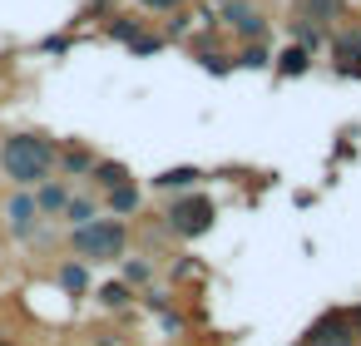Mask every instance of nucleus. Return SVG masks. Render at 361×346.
<instances>
[{
  "label": "nucleus",
  "mask_w": 361,
  "mask_h": 346,
  "mask_svg": "<svg viewBox=\"0 0 361 346\" xmlns=\"http://www.w3.org/2000/svg\"><path fill=\"white\" fill-rule=\"evenodd\" d=\"M60 163V144L50 134H6L0 139V173L11 178V188H35L40 178H50Z\"/></svg>",
  "instance_id": "obj_1"
},
{
  "label": "nucleus",
  "mask_w": 361,
  "mask_h": 346,
  "mask_svg": "<svg viewBox=\"0 0 361 346\" xmlns=\"http://www.w3.org/2000/svg\"><path fill=\"white\" fill-rule=\"evenodd\" d=\"M124 242H129V233L119 218H90V223L70 228V247L85 262H114V257H124Z\"/></svg>",
  "instance_id": "obj_2"
},
{
  "label": "nucleus",
  "mask_w": 361,
  "mask_h": 346,
  "mask_svg": "<svg viewBox=\"0 0 361 346\" xmlns=\"http://www.w3.org/2000/svg\"><path fill=\"white\" fill-rule=\"evenodd\" d=\"M40 223H45V213L35 203V188H16L6 203H0V228H6L16 242H30L40 233Z\"/></svg>",
  "instance_id": "obj_3"
},
{
  "label": "nucleus",
  "mask_w": 361,
  "mask_h": 346,
  "mask_svg": "<svg viewBox=\"0 0 361 346\" xmlns=\"http://www.w3.org/2000/svg\"><path fill=\"white\" fill-rule=\"evenodd\" d=\"M169 228L178 233V237H198V233H208L213 228V203L198 193V198H178L173 208H169Z\"/></svg>",
  "instance_id": "obj_4"
},
{
  "label": "nucleus",
  "mask_w": 361,
  "mask_h": 346,
  "mask_svg": "<svg viewBox=\"0 0 361 346\" xmlns=\"http://www.w3.org/2000/svg\"><path fill=\"white\" fill-rule=\"evenodd\" d=\"M35 203H40V213H45V218H60V213H65V203H70V188H65V183H55V178H40V183H35Z\"/></svg>",
  "instance_id": "obj_5"
},
{
  "label": "nucleus",
  "mask_w": 361,
  "mask_h": 346,
  "mask_svg": "<svg viewBox=\"0 0 361 346\" xmlns=\"http://www.w3.org/2000/svg\"><path fill=\"white\" fill-rule=\"evenodd\" d=\"M55 282H60V287H65L70 297H85V292H90V272H85V257H80V262H60Z\"/></svg>",
  "instance_id": "obj_6"
},
{
  "label": "nucleus",
  "mask_w": 361,
  "mask_h": 346,
  "mask_svg": "<svg viewBox=\"0 0 361 346\" xmlns=\"http://www.w3.org/2000/svg\"><path fill=\"white\" fill-rule=\"evenodd\" d=\"M336 60H341L346 75H361V30H351V35L336 40Z\"/></svg>",
  "instance_id": "obj_7"
},
{
  "label": "nucleus",
  "mask_w": 361,
  "mask_h": 346,
  "mask_svg": "<svg viewBox=\"0 0 361 346\" xmlns=\"http://www.w3.org/2000/svg\"><path fill=\"white\" fill-rule=\"evenodd\" d=\"M60 168H65V173H90V168H94V154H90L85 144H65V149H60Z\"/></svg>",
  "instance_id": "obj_8"
},
{
  "label": "nucleus",
  "mask_w": 361,
  "mask_h": 346,
  "mask_svg": "<svg viewBox=\"0 0 361 346\" xmlns=\"http://www.w3.org/2000/svg\"><path fill=\"white\" fill-rule=\"evenodd\" d=\"M90 178H94L99 188H114V183H124V178H129V168H124V163H114V159H94Z\"/></svg>",
  "instance_id": "obj_9"
},
{
  "label": "nucleus",
  "mask_w": 361,
  "mask_h": 346,
  "mask_svg": "<svg viewBox=\"0 0 361 346\" xmlns=\"http://www.w3.org/2000/svg\"><path fill=\"white\" fill-rule=\"evenodd\" d=\"M104 193H109V208H114V213H134V208H139V188H134L129 178L114 183V188H104Z\"/></svg>",
  "instance_id": "obj_10"
},
{
  "label": "nucleus",
  "mask_w": 361,
  "mask_h": 346,
  "mask_svg": "<svg viewBox=\"0 0 361 346\" xmlns=\"http://www.w3.org/2000/svg\"><path fill=\"white\" fill-rule=\"evenodd\" d=\"M312 346H351V341H346V321H336V316L322 321V326L312 331Z\"/></svg>",
  "instance_id": "obj_11"
},
{
  "label": "nucleus",
  "mask_w": 361,
  "mask_h": 346,
  "mask_svg": "<svg viewBox=\"0 0 361 346\" xmlns=\"http://www.w3.org/2000/svg\"><path fill=\"white\" fill-rule=\"evenodd\" d=\"M60 218H70V228H75V223H90V218H94V198H75V193H70V203H65Z\"/></svg>",
  "instance_id": "obj_12"
},
{
  "label": "nucleus",
  "mask_w": 361,
  "mask_h": 346,
  "mask_svg": "<svg viewBox=\"0 0 361 346\" xmlns=\"http://www.w3.org/2000/svg\"><path fill=\"white\" fill-rule=\"evenodd\" d=\"M193 178H198V168H169V173H159L154 183H159V188H188Z\"/></svg>",
  "instance_id": "obj_13"
},
{
  "label": "nucleus",
  "mask_w": 361,
  "mask_h": 346,
  "mask_svg": "<svg viewBox=\"0 0 361 346\" xmlns=\"http://www.w3.org/2000/svg\"><path fill=\"white\" fill-rule=\"evenodd\" d=\"M233 25H238L243 35H257V30H262V20H257L247 6H233Z\"/></svg>",
  "instance_id": "obj_14"
},
{
  "label": "nucleus",
  "mask_w": 361,
  "mask_h": 346,
  "mask_svg": "<svg viewBox=\"0 0 361 346\" xmlns=\"http://www.w3.org/2000/svg\"><path fill=\"white\" fill-rule=\"evenodd\" d=\"M99 302L104 307H129V287L124 282H109V287H99Z\"/></svg>",
  "instance_id": "obj_15"
},
{
  "label": "nucleus",
  "mask_w": 361,
  "mask_h": 346,
  "mask_svg": "<svg viewBox=\"0 0 361 346\" xmlns=\"http://www.w3.org/2000/svg\"><path fill=\"white\" fill-rule=\"evenodd\" d=\"M302 70H307V55L302 50H287L282 55V75H302Z\"/></svg>",
  "instance_id": "obj_16"
},
{
  "label": "nucleus",
  "mask_w": 361,
  "mask_h": 346,
  "mask_svg": "<svg viewBox=\"0 0 361 346\" xmlns=\"http://www.w3.org/2000/svg\"><path fill=\"white\" fill-rule=\"evenodd\" d=\"M109 35L114 40H139V25L134 20H119V25H109Z\"/></svg>",
  "instance_id": "obj_17"
},
{
  "label": "nucleus",
  "mask_w": 361,
  "mask_h": 346,
  "mask_svg": "<svg viewBox=\"0 0 361 346\" xmlns=\"http://www.w3.org/2000/svg\"><path fill=\"white\" fill-rule=\"evenodd\" d=\"M139 6H149V11H178L183 0H139Z\"/></svg>",
  "instance_id": "obj_18"
},
{
  "label": "nucleus",
  "mask_w": 361,
  "mask_h": 346,
  "mask_svg": "<svg viewBox=\"0 0 361 346\" xmlns=\"http://www.w3.org/2000/svg\"><path fill=\"white\" fill-rule=\"evenodd\" d=\"M124 277H129V282H144V277H149V267H144V262H129V267H124Z\"/></svg>",
  "instance_id": "obj_19"
},
{
  "label": "nucleus",
  "mask_w": 361,
  "mask_h": 346,
  "mask_svg": "<svg viewBox=\"0 0 361 346\" xmlns=\"http://www.w3.org/2000/svg\"><path fill=\"white\" fill-rule=\"evenodd\" d=\"M356 326H361V311H356Z\"/></svg>",
  "instance_id": "obj_20"
},
{
  "label": "nucleus",
  "mask_w": 361,
  "mask_h": 346,
  "mask_svg": "<svg viewBox=\"0 0 361 346\" xmlns=\"http://www.w3.org/2000/svg\"><path fill=\"white\" fill-rule=\"evenodd\" d=\"M0 346H6V341H0Z\"/></svg>",
  "instance_id": "obj_21"
}]
</instances>
